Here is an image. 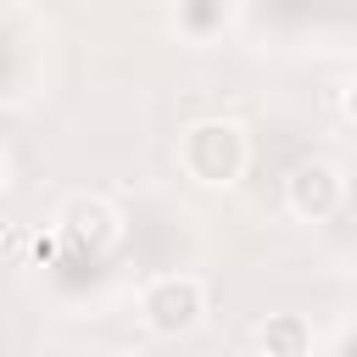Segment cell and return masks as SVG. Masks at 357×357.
Instances as JSON below:
<instances>
[{
  "label": "cell",
  "mask_w": 357,
  "mask_h": 357,
  "mask_svg": "<svg viewBox=\"0 0 357 357\" xmlns=\"http://www.w3.org/2000/svg\"><path fill=\"white\" fill-rule=\"evenodd\" d=\"M229 22V6H190L178 11V28H223Z\"/></svg>",
  "instance_id": "obj_6"
},
{
  "label": "cell",
  "mask_w": 357,
  "mask_h": 357,
  "mask_svg": "<svg viewBox=\"0 0 357 357\" xmlns=\"http://www.w3.org/2000/svg\"><path fill=\"white\" fill-rule=\"evenodd\" d=\"M0 190H6V156H0Z\"/></svg>",
  "instance_id": "obj_8"
},
{
  "label": "cell",
  "mask_w": 357,
  "mask_h": 357,
  "mask_svg": "<svg viewBox=\"0 0 357 357\" xmlns=\"http://www.w3.org/2000/svg\"><path fill=\"white\" fill-rule=\"evenodd\" d=\"M56 240H67L84 257H100L117 240V212L106 195H67L56 206Z\"/></svg>",
  "instance_id": "obj_4"
},
{
  "label": "cell",
  "mask_w": 357,
  "mask_h": 357,
  "mask_svg": "<svg viewBox=\"0 0 357 357\" xmlns=\"http://www.w3.org/2000/svg\"><path fill=\"white\" fill-rule=\"evenodd\" d=\"M123 357H139V351H123Z\"/></svg>",
  "instance_id": "obj_9"
},
{
  "label": "cell",
  "mask_w": 357,
  "mask_h": 357,
  "mask_svg": "<svg viewBox=\"0 0 357 357\" xmlns=\"http://www.w3.org/2000/svg\"><path fill=\"white\" fill-rule=\"evenodd\" d=\"M340 106H346V117L357 123V73H351V78H346V89H340Z\"/></svg>",
  "instance_id": "obj_7"
},
{
  "label": "cell",
  "mask_w": 357,
  "mask_h": 357,
  "mask_svg": "<svg viewBox=\"0 0 357 357\" xmlns=\"http://www.w3.org/2000/svg\"><path fill=\"white\" fill-rule=\"evenodd\" d=\"M340 201H346V178H340L335 162L307 156V162L290 167V178H284V206H290L301 223H324V218H335Z\"/></svg>",
  "instance_id": "obj_3"
},
{
  "label": "cell",
  "mask_w": 357,
  "mask_h": 357,
  "mask_svg": "<svg viewBox=\"0 0 357 357\" xmlns=\"http://www.w3.org/2000/svg\"><path fill=\"white\" fill-rule=\"evenodd\" d=\"M139 318H145L151 335L178 340V335L201 329V318H206V284L195 273H156L139 290Z\"/></svg>",
  "instance_id": "obj_2"
},
{
  "label": "cell",
  "mask_w": 357,
  "mask_h": 357,
  "mask_svg": "<svg viewBox=\"0 0 357 357\" xmlns=\"http://www.w3.org/2000/svg\"><path fill=\"white\" fill-rule=\"evenodd\" d=\"M312 346H318V335L301 312H268L257 324V351L262 357H312Z\"/></svg>",
  "instance_id": "obj_5"
},
{
  "label": "cell",
  "mask_w": 357,
  "mask_h": 357,
  "mask_svg": "<svg viewBox=\"0 0 357 357\" xmlns=\"http://www.w3.org/2000/svg\"><path fill=\"white\" fill-rule=\"evenodd\" d=\"M245 156H251V145L234 117H201L178 134V167L201 190H229L245 173Z\"/></svg>",
  "instance_id": "obj_1"
}]
</instances>
